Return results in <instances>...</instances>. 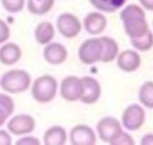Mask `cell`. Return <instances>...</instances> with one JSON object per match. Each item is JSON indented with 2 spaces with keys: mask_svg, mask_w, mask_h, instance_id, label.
<instances>
[{
  "mask_svg": "<svg viewBox=\"0 0 153 145\" xmlns=\"http://www.w3.org/2000/svg\"><path fill=\"white\" fill-rule=\"evenodd\" d=\"M120 18L123 24L124 32L129 38L140 37L149 30L148 23L146 20L145 11L139 5L135 4L124 5L121 8Z\"/></svg>",
  "mask_w": 153,
  "mask_h": 145,
  "instance_id": "cell-1",
  "label": "cell"
},
{
  "mask_svg": "<svg viewBox=\"0 0 153 145\" xmlns=\"http://www.w3.org/2000/svg\"><path fill=\"white\" fill-rule=\"evenodd\" d=\"M31 85V75L27 71L14 68L5 72L0 78V87L7 93H22Z\"/></svg>",
  "mask_w": 153,
  "mask_h": 145,
  "instance_id": "cell-2",
  "label": "cell"
},
{
  "mask_svg": "<svg viewBox=\"0 0 153 145\" xmlns=\"http://www.w3.org/2000/svg\"><path fill=\"white\" fill-rule=\"evenodd\" d=\"M31 96L32 98L38 103H49L51 102L56 95L59 84L56 78H54L50 74H43L39 75L31 83Z\"/></svg>",
  "mask_w": 153,
  "mask_h": 145,
  "instance_id": "cell-3",
  "label": "cell"
},
{
  "mask_svg": "<svg viewBox=\"0 0 153 145\" xmlns=\"http://www.w3.org/2000/svg\"><path fill=\"white\" fill-rule=\"evenodd\" d=\"M146 120V113L145 109L141 104L137 103H131L128 107H126V109L122 113V117H121V125L122 127H124V129L134 132V131H139Z\"/></svg>",
  "mask_w": 153,
  "mask_h": 145,
  "instance_id": "cell-4",
  "label": "cell"
},
{
  "mask_svg": "<svg viewBox=\"0 0 153 145\" xmlns=\"http://www.w3.org/2000/svg\"><path fill=\"white\" fill-rule=\"evenodd\" d=\"M56 28L59 34L65 38H74L80 34L82 25L75 14L71 12H63L56 19Z\"/></svg>",
  "mask_w": 153,
  "mask_h": 145,
  "instance_id": "cell-5",
  "label": "cell"
},
{
  "mask_svg": "<svg viewBox=\"0 0 153 145\" xmlns=\"http://www.w3.org/2000/svg\"><path fill=\"white\" fill-rule=\"evenodd\" d=\"M100 54L102 43L99 37H91L85 40L78 49L79 60L85 65H93L100 61Z\"/></svg>",
  "mask_w": 153,
  "mask_h": 145,
  "instance_id": "cell-6",
  "label": "cell"
},
{
  "mask_svg": "<svg viewBox=\"0 0 153 145\" xmlns=\"http://www.w3.org/2000/svg\"><path fill=\"white\" fill-rule=\"evenodd\" d=\"M82 95V81L76 75H67L60 83V96L67 102L79 101Z\"/></svg>",
  "mask_w": 153,
  "mask_h": 145,
  "instance_id": "cell-7",
  "label": "cell"
},
{
  "mask_svg": "<svg viewBox=\"0 0 153 145\" xmlns=\"http://www.w3.org/2000/svg\"><path fill=\"white\" fill-rule=\"evenodd\" d=\"M96 131L97 134L99 137V139L104 143L110 144L111 140L121 132L123 131V127L121 125V122L114 117V116H105L102 117L96 126Z\"/></svg>",
  "mask_w": 153,
  "mask_h": 145,
  "instance_id": "cell-8",
  "label": "cell"
},
{
  "mask_svg": "<svg viewBox=\"0 0 153 145\" xmlns=\"http://www.w3.org/2000/svg\"><path fill=\"white\" fill-rule=\"evenodd\" d=\"M36 128V121L33 116L29 114H18L12 116L7 121V131L14 135H25L33 132Z\"/></svg>",
  "mask_w": 153,
  "mask_h": 145,
  "instance_id": "cell-9",
  "label": "cell"
},
{
  "mask_svg": "<svg viewBox=\"0 0 153 145\" xmlns=\"http://www.w3.org/2000/svg\"><path fill=\"white\" fill-rule=\"evenodd\" d=\"M85 31L91 36H99L102 35L108 25V19L100 11H94L87 13L81 23Z\"/></svg>",
  "mask_w": 153,
  "mask_h": 145,
  "instance_id": "cell-10",
  "label": "cell"
},
{
  "mask_svg": "<svg viewBox=\"0 0 153 145\" xmlns=\"http://www.w3.org/2000/svg\"><path fill=\"white\" fill-rule=\"evenodd\" d=\"M72 145H94L97 143L96 132L87 125H75L69 131Z\"/></svg>",
  "mask_w": 153,
  "mask_h": 145,
  "instance_id": "cell-11",
  "label": "cell"
},
{
  "mask_svg": "<svg viewBox=\"0 0 153 145\" xmlns=\"http://www.w3.org/2000/svg\"><path fill=\"white\" fill-rule=\"evenodd\" d=\"M81 81H82V95L79 101H81L84 104L96 103L102 95V86L99 81L91 75L81 77Z\"/></svg>",
  "mask_w": 153,
  "mask_h": 145,
  "instance_id": "cell-12",
  "label": "cell"
},
{
  "mask_svg": "<svg viewBox=\"0 0 153 145\" xmlns=\"http://www.w3.org/2000/svg\"><path fill=\"white\" fill-rule=\"evenodd\" d=\"M43 58L49 65L59 66V65H62L67 60L68 50L63 44L59 42H49L44 46Z\"/></svg>",
  "mask_w": 153,
  "mask_h": 145,
  "instance_id": "cell-13",
  "label": "cell"
},
{
  "mask_svg": "<svg viewBox=\"0 0 153 145\" xmlns=\"http://www.w3.org/2000/svg\"><path fill=\"white\" fill-rule=\"evenodd\" d=\"M117 67L127 73L136 71L141 65V56L135 49H126L123 52H118L116 56Z\"/></svg>",
  "mask_w": 153,
  "mask_h": 145,
  "instance_id": "cell-14",
  "label": "cell"
},
{
  "mask_svg": "<svg viewBox=\"0 0 153 145\" xmlns=\"http://www.w3.org/2000/svg\"><path fill=\"white\" fill-rule=\"evenodd\" d=\"M22 58V48L14 42H5L0 47V62L6 66L17 64Z\"/></svg>",
  "mask_w": 153,
  "mask_h": 145,
  "instance_id": "cell-15",
  "label": "cell"
},
{
  "mask_svg": "<svg viewBox=\"0 0 153 145\" xmlns=\"http://www.w3.org/2000/svg\"><path fill=\"white\" fill-rule=\"evenodd\" d=\"M102 43V54H100V62H111L116 59L118 54V44L117 42L109 36H99Z\"/></svg>",
  "mask_w": 153,
  "mask_h": 145,
  "instance_id": "cell-16",
  "label": "cell"
},
{
  "mask_svg": "<svg viewBox=\"0 0 153 145\" xmlns=\"http://www.w3.org/2000/svg\"><path fill=\"white\" fill-rule=\"evenodd\" d=\"M33 36L38 44L45 46L47 43L53 41V38L55 36V28L50 22H47V20L41 22L36 25Z\"/></svg>",
  "mask_w": 153,
  "mask_h": 145,
  "instance_id": "cell-17",
  "label": "cell"
},
{
  "mask_svg": "<svg viewBox=\"0 0 153 145\" xmlns=\"http://www.w3.org/2000/svg\"><path fill=\"white\" fill-rule=\"evenodd\" d=\"M67 141V132L61 126H51L43 134V144L63 145Z\"/></svg>",
  "mask_w": 153,
  "mask_h": 145,
  "instance_id": "cell-18",
  "label": "cell"
},
{
  "mask_svg": "<svg viewBox=\"0 0 153 145\" xmlns=\"http://www.w3.org/2000/svg\"><path fill=\"white\" fill-rule=\"evenodd\" d=\"M128 0H88V2L103 13H114L121 10Z\"/></svg>",
  "mask_w": 153,
  "mask_h": 145,
  "instance_id": "cell-19",
  "label": "cell"
},
{
  "mask_svg": "<svg viewBox=\"0 0 153 145\" xmlns=\"http://www.w3.org/2000/svg\"><path fill=\"white\" fill-rule=\"evenodd\" d=\"M55 0H26V8L31 14L44 16L51 11Z\"/></svg>",
  "mask_w": 153,
  "mask_h": 145,
  "instance_id": "cell-20",
  "label": "cell"
},
{
  "mask_svg": "<svg viewBox=\"0 0 153 145\" xmlns=\"http://www.w3.org/2000/svg\"><path fill=\"white\" fill-rule=\"evenodd\" d=\"M14 101L7 93H0V127L5 125L7 119L14 111Z\"/></svg>",
  "mask_w": 153,
  "mask_h": 145,
  "instance_id": "cell-21",
  "label": "cell"
},
{
  "mask_svg": "<svg viewBox=\"0 0 153 145\" xmlns=\"http://www.w3.org/2000/svg\"><path fill=\"white\" fill-rule=\"evenodd\" d=\"M137 97L142 107L153 109V80H147L140 86Z\"/></svg>",
  "mask_w": 153,
  "mask_h": 145,
  "instance_id": "cell-22",
  "label": "cell"
},
{
  "mask_svg": "<svg viewBox=\"0 0 153 145\" xmlns=\"http://www.w3.org/2000/svg\"><path fill=\"white\" fill-rule=\"evenodd\" d=\"M130 43L133 48L137 52H148L153 48V32L148 30L146 34H143L140 37L130 38Z\"/></svg>",
  "mask_w": 153,
  "mask_h": 145,
  "instance_id": "cell-23",
  "label": "cell"
},
{
  "mask_svg": "<svg viewBox=\"0 0 153 145\" xmlns=\"http://www.w3.org/2000/svg\"><path fill=\"white\" fill-rule=\"evenodd\" d=\"M5 11L8 13H19L25 6V0H0Z\"/></svg>",
  "mask_w": 153,
  "mask_h": 145,
  "instance_id": "cell-24",
  "label": "cell"
},
{
  "mask_svg": "<svg viewBox=\"0 0 153 145\" xmlns=\"http://www.w3.org/2000/svg\"><path fill=\"white\" fill-rule=\"evenodd\" d=\"M110 144H111V145H134L135 141H134L133 137H131L129 133L121 131V132L111 140Z\"/></svg>",
  "mask_w": 153,
  "mask_h": 145,
  "instance_id": "cell-25",
  "label": "cell"
},
{
  "mask_svg": "<svg viewBox=\"0 0 153 145\" xmlns=\"http://www.w3.org/2000/svg\"><path fill=\"white\" fill-rule=\"evenodd\" d=\"M11 35V29L7 25V23H5V20L0 19V44L5 43Z\"/></svg>",
  "mask_w": 153,
  "mask_h": 145,
  "instance_id": "cell-26",
  "label": "cell"
},
{
  "mask_svg": "<svg viewBox=\"0 0 153 145\" xmlns=\"http://www.w3.org/2000/svg\"><path fill=\"white\" fill-rule=\"evenodd\" d=\"M41 141L38 138L32 135H25L16 141V145H39Z\"/></svg>",
  "mask_w": 153,
  "mask_h": 145,
  "instance_id": "cell-27",
  "label": "cell"
},
{
  "mask_svg": "<svg viewBox=\"0 0 153 145\" xmlns=\"http://www.w3.org/2000/svg\"><path fill=\"white\" fill-rule=\"evenodd\" d=\"M12 144V137L8 133V131L0 129V145H11Z\"/></svg>",
  "mask_w": 153,
  "mask_h": 145,
  "instance_id": "cell-28",
  "label": "cell"
},
{
  "mask_svg": "<svg viewBox=\"0 0 153 145\" xmlns=\"http://www.w3.org/2000/svg\"><path fill=\"white\" fill-rule=\"evenodd\" d=\"M141 145H153V133H147L145 134L141 140H140Z\"/></svg>",
  "mask_w": 153,
  "mask_h": 145,
  "instance_id": "cell-29",
  "label": "cell"
},
{
  "mask_svg": "<svg viewBox=\"0 0 153 145\" xmlns=\"http://www.w3.org/2000/svg\"><path fill=\"white\" fill-rule=\"evenodd\" d=\"M139 2L143 10L153 11V0H139Z\"/></svg>",
  "mask_w": 153,
  "mask_h": 145,
  "instance_id": "cell-30",
  "label": "cell"
}]
</instances>
